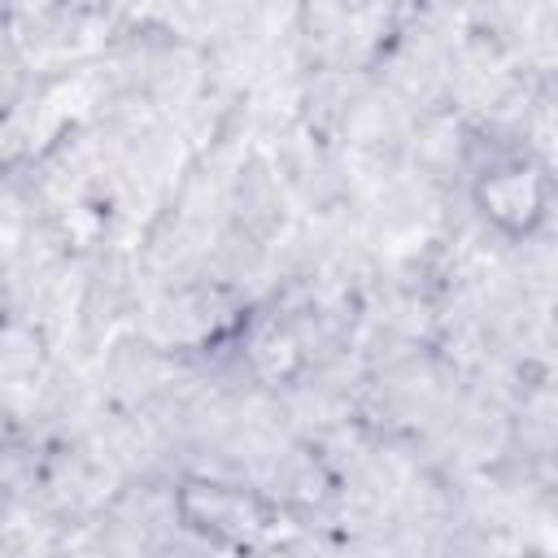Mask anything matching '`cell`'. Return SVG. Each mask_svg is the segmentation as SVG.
I'll use <instances>...</instances> for the list:
<instances>
[{"instance_id": "6da1fadb", "label": "cell", "mask_w": 558, "mask_h": 558, "mask_svg": "<svg viewBox=\"0 0 558 558\" xmlns=\"http://www.w3.org/2000/svg\"><path fill=\"white\" fill-rule=\"evenodd\" d=\"M179 510L187 514L192 527L209 532L214 541H253L270 527V506L257 493H244L235 484H187L179 493Z\"/></svg>"}, {"instance_id": "7a4b0ae2", "label": "cell", "mask_w": 558, "mask_h": 558, "mask_svg": "<svg viewBox=\"0 0 558 558\" xmlns=\"http://www.w3.org/2000/svg\"><path fill=\"white\" fill-rule=\"evenodd\" d=\"M475 201L484 209V218L493 227H501L506 235H527L541 227L545 218V205H549V183L536 166L527 161H510V166H497L488 170L480 183H475Z\"/></svg>"}]
</instances>
